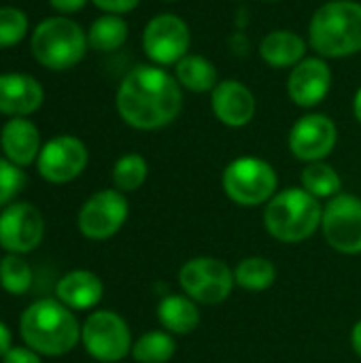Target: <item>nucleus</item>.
<instances>
[{"label":"nucleus","instance_id":"bb28decb","mask_svg":"<svg viewBox=\"0 0 361 363\" xmlns=\"http://www.w3.org/2000/svg\"><path fill=\"white\" fill-rule=\"evenodd\" d=\"M113 187L121 194H132L140 189L149 177V164L140 153H126L113 166Z\"/></svg>","mask_w":361,"mask_h":363},{"label":"nucleus","instance_id":"e433bc0d","mask_svg":"<svg viewBox=\"0 0 361 363\" xmlns=\"http://www.w3.org/2000/svg\"><path fill=\"white\" fill-rule=\"evenodd\" d=\"M264 2H279V0H264Z\"/></svg>","mask_w":361,"mask_h":363},{"label":"nucleus","instance_id":"aec40b11","mask_svg":"<svg viewBox=\"0 0 361 363\" xmlns=\"http://www.w3.org/2000/svg\"><path fill=\"white\" fill-rule=\"evenodd\" d=\"M260 55L270 68L291 70L306 57V40L294 30H272L262 38Z\"/></svg>","mask_w":361,"mask_h":363},{"label":"nucleus","instance_id":"f3484780","mask_svg":"<svg viewBox=\"0 0 361 363\" xmlns=\"http://www.w3.org/2000/svg\"><path fill=\"white\" fill-rule=\"evenodd\" d=\"M45 102V87L28 72L0 74V115L30 117Z\"/></svg>","mask_w":361,"mask_h":363},{"label":"nucleus","instance_id":"c756f323","mask_svg":"<svg viewBox=\"0 0 361 363\" xmlns=\"http://www.w3.org/2000/svg\"><path fill=\"white\" fill-rule=\"evenodd\" d=\"M26 183H28V177L23 168H19L17 164L9 162L2 155L0 157V208H6L9 204H13V200L23 191Z\"/></svg>","mask_w":361,"mask_h":363},{"label":"nucleus","instance_id":"72a5a7b5","mask_svg":"<svg viewBox=\"0 0 361 363\" xmlns=\"http://www.w3.org/2000/svg\"><path fill=\"white\" fill-rule=\"evenodd\" d=\"M13 342V336H11V330L0 321V357H4L6 355V351L13 347L11 345Z\"/></svg>","mask_w":361,"mask_h":363},{"label":"nucleus","instance_id":"6e6552de","mask_svg":"<svg viewBox=\"0 0 361 363\" xmlns=\"http://www.w3.org/2000/svg\"><path fill=\"white\" fill-rule=\"evenodd\" d=\"M81 342L98 363H117L132 353V332L115 311H96L81 325Z\"/></svg>","mask_w":361,"mask_h":363},{"label":"nucleus","instance_id":"c85d7f7f","mask_svg":"<svg viewBox=\"0 0 361 363\" xmlns=\"http://www.w3.org/2000/svg\"><path fill=\"white\" fill-rule=\"evenodd\" d=\"M30 32V19L19 6H0V49L17 47Z\"/></svg>","mask_w":361,"mask_h":363},{"label":"nucleus","instance_id":"f704fd0d","mask_svg":"<svg viewBox=\"0 0 361 363\" xmlns=\"http://www.w3.org/2000/svg\"><path fill=\"white\" fill-rule=\"evenodd\" d=\"M351 347H353L355 355L361 359V319L353 325V330H351Z\"/></svg>","mask_w":361,"mask_h":363},{"label":"nucleus","instance_id":"f8f14e48","mask_svg":"<svg viewBox=\"0 0 361 363\" xmlns=\"http://www.w3.org/2000/svg\"><path fill=\"white\" fill-rule=\"evenodd\" d=\"M89 162L85 143L72 134H60L49 138L36 160L38 174L51 185H66L83 174Z\"/></svg>","mask_w":361,"mask_h":363},{"label":"nucleus","instance_id":"f03ea898","mask_svg":"<svg viewBox=\"0 0 361 363\" xmlns=\"http://www.w3.org/2000/svg\"><path fill=\"white\" fill-rule=\"evenodd\" d=\"M19 334L32 351L47 357H60L70 353L81 340V325L74 311L64 306L57 298H45L32 302L21 319Z\"/></svg>","mask_w":361,"mask_h":363},{"label":"nucleus","instance_id":"c9c22d12","mask_svg":"<svg viewBox=\"0 0 361 363\" xmlns=\"http://www.w3.org/2000/svg\"><path fill=\"white\" fill-rule=\"evenodd\" d=\"M353 115H355L357 123L361 125V87L355 91V96H353Z\"/></svg>","mask_w":361,"mask_h":363},{"label":"nucleus","instance_id":"cd10ccee","mask_svg":"<svg viewBox=\"0 0 361 363\" xmlns=\"http://www.w3.org/2000/svg\"><path fill=\"white\" fill-rule=\"evenodd\" d=\"M32 285V268L28 262L17 255L9 253L0 262V287L11 296H23Z\"/></svg>","mask_w":361,"mask_h":363},{"label":"nucleus","instance_id":"39448f33","mask_svg":"<svg viewBox=\"0 0 361 363\" xmlns=\"http://www.w3.org/2000/svg\"><path fill=\"white\" fill-rule=\"evenodd\" d=\"M87 32L68 15L43 19L30 34V51L47 70H70L87 53Z\"/></svg>","mask_w":361,"mask_h":363},{"label":"nucleus","instance_id":"9b49d317","mask_svg":"<svg viewBox=\"0 0 361 363\" xmlns=\"http://www.w3.org/2000/svg\"><path fill=\"white\" fill-rule=\"evenodd\" d=\"M130 204L126 194L113 189H100L91 194L77 217L79 232L89 240H109L113 238L128 221Z\"/></svg>","mask_w":361,"mask_h":363},{"label":"nucleus","instance_id":"473e14b6","mask_svg":"<svg viewBox=\"0 0 361 363\" xmlns=\"http://www.w3.org/2000/svg\"><path fill=\"white\" fill-rule=\"evenodd\" d=\"M89 0H49V6L60 13V15H72V13H79L81 9H85Z\"/></svg>","mask_w":361,"mask_h":363},{"label":"nucleus","instance_id":"a878e982","mask_svg":"<svg viewBox=\"0 0 361 363\" xmlns=\"http://www.w3.org/2000/svg\"><path fill=\"white\" fill-rule=\"evenodd\" d=\"M177 353L174 336L164 330L145 332L132 345V357L138 363H168Z\"/></svg>","mask_w":361,"mask_h":363},{"label":"nucleus","instance_id":"f257e3e1","mask_svg":"<svg viewBox=\"0 0 361 363\" xmlns=\"http://www.w3.org/2000/svg\"><path fill=\"white\" fill-rule=\"evenodd\" d=\"M115 108L121 121L134 130H162L181 115L183 87L166 68L138 64L121 79Z\"/></svg>","mask_w":361,"mask_h":363},{"label":"nucleus","instance_id":"2eb2a0df","mask_svg":"<svg viewBox=\"0 0 361 363\" xmlns=\"http://www.w3.org/2000/svg\"><path fill=\"white\" fill-rule=\"evenodd\" d=\"M332 68L319 57H304L289 70L287 77V96L300 108H313L326 100L332 89Z\"/></svg>","mask_w":361,"mask_h":363},{"label":"nucleus","instance_id":"dca6fc26","mask_svg":"<svg viewBox=\"0 0 361 363\" xmlns=\"http://www.w3.org/2000/svg\"><path fill=\"white\" fill-rule=\"evenodd\" d=\"M211 108L219 123L228 128H245L255 117L257 100L243 81L223 79L211 91Z\"/></svg>","mask_w":361,"mask_h":363},{"label":"nucleus","instance_id":"423d86ee","mask_svg":"<svg viewBox=\"0 0 361 363\" xmlns=\"http://www.w3.org/2000/svg\"><path fill=\"white\" fill-rule=\"evenodd\" d=\"M223 194L243 208L268 204L279 191V174L274 166L255 155L232 160L221 174Z\"/></svg>","mask_w":361,"mask_h":363},{"label":"nucleus","instance_id":"4c0bfd02","mask_svg":"<svg viewBox=\"0 0 361 363\" xmlns=\"http://www.w3.org/2000/svg\"><path fill=\"white\" fill-rule=\"evenodd\" d=\"M164 2H177V0H164Z\"/></svg>","mask_w":361,"mask_h":363},{"label":"nucleus","instance_id":"20e7f679","mask_svg":"<svg viewBox=\"0 0 361 363\" xmlns=\"http://www.w3.org/2000/svg\"><path fill=\"white\" fill-rule=\"evenodd\" d=\"M321 200L311 196L304 187H287L277 191L266 204L264 228L274 240L283 245H298L321 230Z\"/></svg>","mask_w":361,"mask_h":363},{"label":"nucleus","instance_id":"393cba45","mask_svg":"<svg viewBox=\"0 0 361 363\" xmlns=\"http://www.w3.org/2000/svg\"><path fill=\"white\" fill-rule=\"evenodd\" d=\"M300 187H304L311 196L317 200H332L338 194H343V179L334 166L328 162H313L306 164L300 174Z\"/></svg>","mask_w":361,"mask_h":363},{"label":"nucleus","instance_id":"ddd939ff","mask_svg":"<svg viewBox=\"0 0 361 363\" xmlns=\"http://www.w3.org/2000/svg\"><path fill=\"white\" fill-rule=\"evenodd\" d=\"M338 143V128L332 117L323 113H309L300 117L289 130V151L304 164L326 162Z\"/></svg>","mask_w":361,"mask_h":363},{"label":"nucleus","instance_id":"4468645a","mask_svg":"<svg viewBox=\"0 0 361 363\" xmlns=\"http://www.w3.org/2000/svg\"><path fill=\"white\" fill-rule=\"evenodd\" d=\"M45 236V219L30 202H13L0 213V247L9 253H30Z\"/></svg>","mask_w":361,"mask_h":363},{"label":"nucleus","instance_id":"412c9836","mask_svg":"<svg viewBox=\"0 0 361 363\" xmlns=\"http://www.w3.org/2000/svg\"><path fill=\"white\" fill-rule=\"evenodd\" d=\"M157 321L164 332L172 336H187L200 328L202 315L200 304H196L185 294H168L157 304Z\"/></svg>","mask_w":361,"mask_h":363},{"label":"nucleus","instance_id":"4be33fe9","mask_svg":"<svg viewBox=\"0 0 361 363\" xmlns=\"http://www.w3.org/2000/svg\"><path fill=\"white\" fill-rule=\"evenodd\" d=\"M174 79L179 85L194 94H206L213 91L219 83L217 66L198 53H187L181 62L174 64Z\"/></svg>","mask_w":361,"mask_h":363},{"label":"nucleus","instance_id":"5701e85b","mask_svg":"<svg viewBox=\"0 0 361 363\" xmlns=\"http://www.w3.org/2000/svg\"><path fill=\"white\" fill-rule=\"evenodd\" d=\"M128 34H130L128 21L121 15L104 13L91 21V26L87 30V45L94 51L111 53V51H117L119 47H123V43L128 40Z\"/></svg>","mask_w":361,"mask_h":363},{"label":"nucleus","instance_id":"a211bd4d","mask_svg":"<svg viewBox=\"0 0 361 363\" xmlns=\"http://www.w3.org/2000/svg\"><path fill=\"white\" fill-rule=\"evenodd\" d=\"M0 149L2 155L17 164L19 168H26L38 160V153L43 149L40 132L34 121L28 117H11L0 130Z\"/></svg>","mask_w":361,"mask_h":363},{"label":"nucleus","instance_id":"9d476101","mask_svg":"<svg viewBox=\"0 0 361 363\" xmlns=\"http://www.w3.org/2000/svg\"><path fill=\"white\" fill-rule=\"evenodd\" d=\"M321 234L334 251L343 255H360L361 198L343 191L328 200L321 217Z\"/></svg>","mask_w":361,"mask_h":363},{"label":"nucleus","instance_id":"b1692460","mask_svg":"<svg viewBox=\"0 0 361 363\" xmlns=\"http://www.w3.org/2000/svg\"><path fill=\"white\" fill-rule=\"evenodd\" d=\"M232 270H234L236 287L245 291H253V294L270 289L277 281V266L268 257H262V255H249L240 259Z\"/></svg>","mask_w":361,"mask_h":363},{"label":"nucleus","instance_id":"6ab92c4d","mask_svg":"<svg viewBox=\"0 0 361 363\" xmlns=\"http://www.w3.org/2000/svg\"><path fill=\"white\" fill-rule=\"evenodd\" d=\"M104 285L91 270H72L55 285V298L70 311H91L100 304Z\"/></svg>","mask_w":361,"mask_h":363},{"label":"nucleus","instance_id":"0eeeda50","mask_svg":"<svg viewBox=\"0 0 361 363\" xmlns=\"http://www.w3.org/2000/svg\"><path fill=\"white\" fill-rule=\"evenodd\" d=\"M181 294L191 298L200 306H217L226 302L236 283L234 270L219 257H191L179 270Z\"/></svg>","mask_w":361,"mask_h":363},{"label":"nucleus","instance_id":"7ed1b4c3","mask_svg":"<svg viewBox=\"0 0 361 363\" xmlns=\"http://www.w3.org/2000/svg\"><path fill=\"white\" fill-rule=\"evenodd\" d=\"M309 45L323 60L351 57L361 51V4L355 0H330L321 4L309 23Z\"/></svg>","mask_w":361,"mask_h":363},{"label":"nucleus","instance_id":"1a4fd4ad","mask_svg":"<svg viewBox=\"0 0 361 363\" xmlns=\"http://www.w3.org/2000/svg\"><path fill=\"white\" fill-rule=\"evenodd\" d=\"M191 47V30L187 21L174 13H160L151 17L143 30L145 55L155 66H172L181 62Z\"/></svg>","mask_w":361,"mask_h":363},{"label":"nucleus","instance_id":"7c9ffc66","mask_svg":"<svg viewBox=\"0 0 361 363\" xmlns=\"http://www.w3.org/2000/svg\"><path fill=\"white\" fill-rule=\"evenodd\" d=\"M89 2L102 13H111V15H126L140 4V0H89Z\"/></svg>","mask_w":361,"mask_h":363},{"label":"nucleus","instance_id":"2f4dec72","mask_svg":"<svg viewBox=\"0 0 361 363\" xmlns=\"http://www.w3.org/2000/svg\"><path fill=\"white\" fill-rule=\"evenodd\" d=\"M2 363H43L40 355L32 351L30 347H11L6 355L2 357Z\"/></svg>","mask_w":361,"mask_h":363}]
</instances>
